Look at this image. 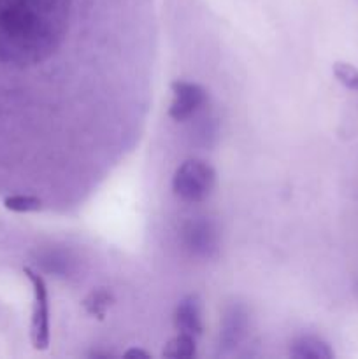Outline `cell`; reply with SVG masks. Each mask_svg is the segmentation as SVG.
Returning a JSON list of instances; mask_svg holds the SVG:
<instances>
[{
    "mask_svg": "<svg viewBox=\"0 0 358 359\" xmlns=\"http://www.w3.org/2000/svg\"><path fill=\"white\" fill-rule=\"evenodd\" d=\"M216 186L213 165L199 158H190L175 168L172 175V191L186 203H200L209 198Z\"/></svg>",
    "mask_w": 358,
    "mask_h": 359,
    "instance_id": "1",
    "label": "cell"
},
{
    "mask_svg": "<svg viewBox=\"0 0 358 359\" xmlns=\"http://www.w3.org/2000/svg\"><path fill=\"white\" fill-rule=\"evenodd\" d=\"M25 277L30 280L34 291V311H32L30 339L37 351H46L51 342V326H49V291L48 284L35 270L25 266Z\"/></svg>",
    "mask_w": 358,
    "mask_h": 359,
    "instance_id": "2",
    "label": "cell"
},
{
    "mask_svg": "<svg viewBox=\"0 0 358 359\" xmlns=\"http://www.w3.org/2000/svg\"><path fill=\"white\" fill-rule=\"evenodd\" d=\"M181 242L195 258L211 259L220 249V231L209 217H193L183 224Z\"/></svg>",
    "mask_w": 358,
    "mask_h": 359,
    "instance_id": "3",
    "label": "cell"
},
{
    "mask_svg": "<svg viewBox=\"0 0 358 359\" xmlns=\"http://www.w3.org/2000/svg\"><path fill=\"white\" fill-rule=\"evenodd\" d=\"M206 102L207 93L200 84L190 81H174L168 116L178 123L190 121L206 107Z\"/></svg>",
    "mask_w": 358,
    "mask_h": 359,
    "instance_id": "4",
    "label": "cell"
},
{
    "mask_svg": "<svg viewBox=\"0 0 358 359\" xmlns=\"http://www.w3.org/2000/svg\"><path fill=\"white\" fill-rule=\"evenodd\" d=\"M249 314L242 304H232L225 311L220 326V351L230 353L248 335Z\"/></svg>",
    "mask_w": 358,
    "mask_h": 359,
    "instance_id": "5",
    "label": "cell"
},
{
    "mask_svg": "<svg viewBox=\"0 0 358 359\" xmlns=\"http://www.w3.org/2000/svg\"><path fill=\"white\" fill-rule=\"evenodd\" d=\"M174 326L179 333H188L199 339L204 333L202 309L197 294H188L178 304L174 311Z\"/></svg>",
    "mask_w": 358,
    "mask_h": 359,
    "instance_id": "6",
    "label": "cell"
},
{
    "mask_svg": "<svg viewBox=\"0 0 358 359\" xmlns=\"http://www.w3.org/2000/svg\"><path fill=\"white\" fill-rule=\"evenodd\" d=\"M290 356L295 359H333L329 344L316 335H300L291 342Z\"/></svg>",
    "mask_w": 358,
    "mask_h": 359,
    "instance_id": "7",
    "label": "cell"
},
{
    "mask_svg": "<svg viewBox=\"0 0 358 359\" xmlns=\"http://www.w3.org/2000/svg\"><path fill=\"white\" fill-rule=\"evenodd\" d=\"M4 207L7 210L20 214L28 212H46V207L39 196L28 195V193H11L4 196Z\"/></svg>",
    "mask_w": 358,
    "mask_h": 359,
    "instance_id": "8",
    "label": "cell"
},
{
    "mask_svg": "<svg viewBox=\"0 0 358 359\" xmlns=\"http://www.w3.org/2000/svg\"><path fill=\"white\" fill-rule=\"evenodd\" d=\"M37 263L44 269V272L51 276H69L72 273L76 262H72L69 252L65 251H46L41 256V262Z\"/></svg>",
    "mask_w": 358,
    "mask_h": 359,
    "instance_id": "9",
    "label": "cell"
},
{
    "mask_svg": "<svg viewBox=\"0 0 358 359\" xmlns=\"http://www.w3.org/2000/svg\"><path fill=\"white\" fill-rule=\"evenodd\" d=\"M197 354V337L188 333H179L165 346L164 356L174 359H188Z\"/></svg>",
    "mask_w": 358,
    "mask_h": 359,
    "instance_id": "10",
    "label": "cell"
},
{
    "mask_svg": "<svg viewBox=\"0 0 358 359\" xmlns=\"http://www.w3.org/2000/svg\"><path fill=\"white\" fill-rule=\"evenodd\" d=\"M112 304V294L109 293L107 290H97V291H91L83 302V307L84 311L88 312L90 316L98 319H104L105 312L107 309L111 307Z\"/></svg>",
    "mask_w": 358,
    "mask_h": 359,
    "instance_id": "11",
    "label": "cell"
},
{
    "mask_svg": "<svg viewBox=\"0 0 358 359\" xmlns=\"http://www.w3.org/2000/svg\"><path fill=\"white\" fill-rule=\"evenodd\" d=\"M333 76L347 90L358 91V67L346 62H337L333 65Z\"/></svg>",
    "mask_w": 358,
    "mask_h": 359,
    "instance_id": "12",
    "label": "cell"
},
{
    "mask_svg": "<svg viewBox=\"0 0 358 359\" xmlns=\"http://www.w3.org/2000/svg\"><path fill=\"white\" fill-rule=\"evenodd\" d=\"M126 358H150V354L146 353V351H140L137 349V347H132V349H128L125 353Z\"/></svg>",
    "mask_w": 358,
    "mask_h": 359,
    "instance_id": "13",
    "label": "cell"
}]
</instances>
